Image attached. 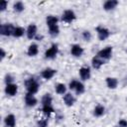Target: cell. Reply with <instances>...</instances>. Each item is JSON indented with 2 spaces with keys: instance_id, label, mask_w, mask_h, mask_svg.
Segmentation results:
<instances>
[{
  "instance_id": "8",
  "label": "cell",
  "mask_w": 127,
  "mask_h": 127,
  "mask_svg": "<svg viewBox=\"0 0 127 127\" xmlns=\"http://www.w3.org/2000/svg\"><path fill=\"white\" fill-rule=\"evenodd\" d=\"M37 35H38V27L36 24L31 23L26 29V37L28 38V40H35Z\"/></svg>"
},
{
  "instance_id": "27",
  "label": "cell",
  "mask_w": 127,
  "mask_h": 127,
  "mask_svg": "<svg viewBox=\"0 0 127 127\" xmlns=\"http://www.w3.org/2000/svg\"><path fill=\"white\" fill-rule=\"evenodd\" d=\"M73 91L75 92L76 95H81V94H83L84 91H85V86H84V84H83L81 81H78V83H77V85H76V87H75V89H74Z\"/></svg>"
},
{
  "instance_id": "26",
  "label": "cell",
  "mask_w": 127,
  "mask_h": 127,
  "mask_svg": "<svg viewBox=\"0 0 127 127\" xmlns=\"http://www.w3.org/2000/svg\"><path fill=\"white\" fill-rule=\"evenodd\" d=\"M42 112L45 116L50 117L55 112V109H54L53 105H44V106H42Z\"/></svg>"
},
{
  "instance_id": "10",
  "label": "cell",
  "mask_w": 127,
  "mask_h": 127,
  "mask_svg": "<svg viewBox=\"0 0 127 127\" xmlns=\"http://www.w3.org/2000/svg\"><path fill=\"white\" fill-rule=\"evenodd\" d=\"M24 102L27 107H35L38 104V99L36 98V96L34 94L27 92L24 96Z\"/></svg>"
},
{
  "instance_id": "18",
  "label": "cell",
  "mask_w": 127,
  "mask_h": 127,
  "mask_svg": "<svg viewBox=\"0 0 127 127\" xmlns=\"http://www.w3.org/2000/svg\"><path fill=\"white\" fill-rule=\"evenodd\" d=\"M39 54V46L36 43H32L31 45H29L28 49H27V55L29 57H36Z\"/></svg>"
},
{
  "instance_id": "32",
  "label": "cell",
  "mask_w": 127,
  "mask_h": 127,
  "mask_svg": "<svg viewBox=\"0 0 127 127\" xmlns=\"http://www.w3.org/2000/svg\"><path fill=\"white\" fill-rule=\"evenodd\" d=\"M7 8H8V1H6V0L2 1L1 4H0V11L1 12H4Z\"/></svg>"
},
{
  "instance_id": "22",
  "label": "cell",
  "mask_w": 127,
  "mask_h": 127,
  "mask_svg": "<svg viewBox=\"0 0 127 127\" xmlns=\"http://www.w3.org/2000/svg\"><path fill=\"white\" fill-rule=\"evenodd\" d=\"M53 103V96L51 93H45L41 98V104L44 105H52Z\"/></svg>"
},
{
  "instance_id": "5",
  "label": "cell",
  "mask_w": 127,
  "mask_h": 127,
  "mask_svg": "<svg viewBox=\"0 0 127 127\" xmlns=\"http://www.w3.org/2000/svg\"><path fill=\"white\" fill-rule=\"evenodd\" d=\"M15 26L11 23H5L0 26V35L4 37H10L13 36Z\"/></svg>"
},
{
  "instance_id": "2",
  "label": "cell",
  "mask_w": 127,
  "mask_h": 127,
  "mask_svg": "<svg viewBox=\"0 0 127 127\" xmlns=\"http://www.w3.org/2000/svg\"><path fill=\"white\" fill-rule=\"evenodd\" d=\"M59 54V45L56 43H53L50 48H48L44 54V57L46 60H55Z\"/></svg>"
},
{
  "instance_id": "30",
  "label": "cell",
  "mask_w": 127,
  "mask_h": 127,
  "mask_svg": "<svg viewBox=\"0 0 127 127\" xmlns=\"http://www.w3.org/2000/svg\"><path fill=\"white\" fill-rule=\"evenodd\" d=\"M49 121L47 118H42L37 121V127H48Z\"/></svg>"
},
{
  "instance_id": "7",
  "label": "cell",
  "mask_w": 127,
  "mask_h": 127,
  "mask_svg": "<svg viewBox=\"0 0 127 127\" xmlns=\"http://www.w3.org/2000/svg\"><path fill=\"white\" fill-rule=\"evenodd\" d=\"M78 74H79V77L82 81H86V80H89L90 77H91V70H90V67L87 66V65H83L81 66L79 69H78Z\"/></svg>"
},
{
  "instance_id": "13",
  "label": "cell",
  "mask_w": 127,
  "mask_h": 127,
  "mask_svg": "<svg viewBox=\"0 0 127 127\" xmlns=\"http://www.w3.org/2000/svg\"><path fill=\"white\" fill-rule=\"evenodd\" d=\"M63 100H64V105L67 106V107H71L75 103V97L71 92H66L63 96Z\"/></svg>"
},
{
  "instance_id": "1",
  "label": "cell",
  "mask_w": 127,
  "mask_h": 127,
  "mask_svg": "<svg viewBox=\"0 0 127 127\" xmlns=\"http://www.w3.org/2000/svg\"><path fill=\"white\" fill-rule=\"evenodd\" d=\"M24 85H25V88H26L27 92L31 93V94H34V95L39 91V88H40V83H39L38 79H36L34 76L28 77L27 79H25Z\"/></svg>"
},
{
  "instance_id": "25",
  "label": "cell",
  "mask_w": 127,
  "mask_h": 127,
  "mask_svg": "<svg viewBox=\"0 0 127 127\" xmlns=\"http://www.w3.org/2000/svg\"><path fill=\"white\" fill-rule=\"evenodd\" d=\"M13 10L16 13H22L25 10V4L22 1H16L13 3Z\"/></svg>"
},
{
  "instance_id": "24",
  "label": "cell",
  "mask_w": 127,
  "mask_h": 127,
  "mask_svg": "<svg viewBox=\"0 0 127 127\" xmlns=\"http://www.w3.org/2000/svg\"><path fill=\"white\" fill-rule=\"evenodd\" d=\"M24 35H26V29L23 28V27H21V26H15L13 37L14 38H21Z\"/></svg>"
},
{
  "instance_id": "20",
  "label": "cell",
  "mask_w": 127,
  "mask_h": 127,
  "mask_svg": "<svg viewBox=\"0 0 127 127\" xmlns=\"http://www.w3.org/2000/svg\"><path fill=\"white\" fill-rule=\"evenodd\" d=\"M105 107L102 104H97L93 108V116L95 117H101L105 114Z\"/></svg>"
},
{
  "instance_id": "31",
  "label": "cell",
  "mask_w": 127,
  "mask_h": 127,
  "mask_svg": "<svg viewBox=\"0 0 127 127\" xmlns=\"http://www.w3.org/2000/svg\"><path fill=\"white\" fill-rule=\"evenodd\" d=\"M78 81H79L78 79H71V80L68 82V86H67V87H68L70 90H72V91H73V90L75 89V87H76V85H77Z\"/></svg>"
},
{
  "instance_id": "11",
  "label": "cell",
  "mask_w": 127,
  "mask_h": 127,
  "mask_svg": "<svg viewBox=\"0 0 127 127\" xmlns=\"http://www.w3.org/2000/svg\"><path fill=\"white\" fill-rule=\"evenodd\" d=\"M84 53L83 48L78 44H72L70 46V55L73 58H80Z\"/></svg>"
},
{
  "instance_id": "12",
  "label": "cell",
  "mask_w": 127,
  "mask_h": 127,
  "mask_svg": "<svg viewBox=\"0 0 127 127\" xmlns=\"http://www.w3.org/2000/svg\"><path fill=\"white\" fill-rule=\"evenodd\" d=\"M4 92L8 96H15L18 93V85L14 82L10 84H6L4 88Z\"/></svg>"
},
{
  "instance_id": "6",
  "label": "cell",
  "mask_w": 127,
  "mask_h": 127,
  "mask_svg": "<svg viewBox=\"0 0 127 127\" xmlns=\"http://www.w3.org/2000/svg\"><path fill=\"white\" fill-rule=\"evenodd\" d=\"M96 55L99 58H101L102 60H104L106 62V61H108V60L111 59V57L113 55V48L111 46H107V47L101 49L100 51H98Z\"/></svg>"
},
{
  "instance_id": "33",
  "label": "cell",
  "mask_w": 127,
  "mask_h": 127,
  "mask_svg": "<svg viewBox=\"0 0 127 127\" xmlns=\"http://www.w3.org/2000/svg\"><path fill=\"white\" fill-rule=\"evenodd\" d=\"M118 127H127V120L126 119H120L118 121Z\"/></svg>"
},
{
  "instance_id": "16",
  "label": "cell",
  "mask_w": 127,
  "mask_h": 127,
  "mask_svg": "<svg viewBox=\"0 0 127 127\" xmlns=\"http://www.w3.org/2000/svg\"><path fill=\"white\" fill-rule=\"evenodd\" d=\"M105 83H106V86L109 88V89H116L118 84H119V81L116 77H113V76H107L105 78Z\"/></svg>"
},
{
  "instance_id": "19",
  "label": "cell",
  "mask_w": 127,
  "mask_h": 127,
  "mask_svg": "<svg viewBox=\"0 0 127 127\" xmlns=\"http://www.w3.org/2000/svg\"><path fill=\"white\" fill-rule=\"evenodd\" d=\"M55 91L57 94L59 95H64L66 92H67V86L64 84V83H62V82H59L55 85Z\"/></svg>"
},
{
  "instance_id": "17",
  "label": "cell",
  "mask_w": 127,
  "mask_h": 127,
  "mask_svg": "<svg viewBox=\"0 0 127 127\" xmlns=\"http://www.w3.org/2000/svg\"><path fill=\"white\" fill-rule=\"evenodd\" d=\"M4 125L6 127H16V117L14 114L10 113L4 117Z\"/></svg>"
},
{
  "instance_id": "29",
  "label": "cell",
  "mask_w": 127,
  "mask_h": 127,
  "mask_svg": "<svg viewBox=\"0 0 127 127\" xmlns=\"http://www.w3.org/2000/svg\"><path fill=\"white\" fill-rule=\"evenodd\" d=\"M4 82H5V85L13 83L14 82V76L11 73H6L5 76H4Z\"/></svg>"
},
{
  "instance_id": "23",
  "label": "cell",
  "mask_w": 127,
  "mask_h": 127,
  "mask_svg": "<svg viewBox=\"0 0 127 127\" xmlns=\"http://www.w3.org/2000/svg\"><path fill=\"white\" fill-rule=\"evenodd\" d=\"M60 26L59 25H55V26H52V27H49L48 28V33L49 35L52 37V38H56L60 35Z\"/></svg>"
},
{
  "instance_id": "28",
  "label": "cell",
  "mask_w": 127,
  "mask_h": 127,
  "mask_svg": "<svg viewBox=\"0 0 127 127\" xmlns=\"http://www.w3.org/2000/svg\"><path fill=\"white\" fill-rule=\"evenodd\" d=\"M81 38H82V40L84 42H90L91 39H92V35L88 30H84L81 33Z\"/></svg>"
},
{
  "instance_id": "4",
  "label": "cell",
  "mask_w": 127,
  "mask_h": 127,
  "mask_svg": "<svg viewBox=\"0 0 127 127\" xmlns=\"http://www.w3.org/2000/svg\"><path fill=\"white\" fill-rule=\"evenodd\" d=\"M95 32H96V35H97V39H98L99 41H105V40L108 39L109 36H110V31H109V29H107L106 27L101 26V25H98V26L95 28Z\"/></svg>"
},
{
  "instance_id": "15",
  "label": "cell",
  "mask_w": 127,
  "mask_h": 127,
  "mask_svg": "<svg viewBox=\"0 0 127 127\" xmlns=\"http://www.w3.org/2000/svg\"><path fill=\"white\" fill-rule=\"evenodd\" d=\"M118 4H119V2L117 0H106L103 3L102 8L105 11H112L118 6Z\"/></svg>"
},
{
  "instance_id": "3",
  "label": "cell",
  "mask_w": 127,
  "mask_h": 127,
  "mask_svg": "<svg viewBox=\"0 0 127 127\" xmlns=\"http://www.w3.org/2000/svg\"><path fill=\"white\" fill-rule=\"evenodd\" d=\"M75 19H76V14L71 9L64 10L63 12V14H62V17H61V21L64 22V23H65V24H70Z\"/></svg>"
},
{
  "instance_id": "14",
  "label": "cell",
  "mask_w": 127,
  "mask_h": 127,
  "mask_svg": "<svg viewBox=\"0 0 127 127\" xmlns=\"http://www.w3.org/2000/svg\"><path fill=\"white\" fill-rule=\"evenodd\" d=\"M105 64V61L102 60L101 58H99L97 55L93 56L91 59V66L94 69H100V67Z\"/></svg>"
},
{
  "instance_id": "35",
  "label": "cell",
  "mask_w": 127,
  "mask_h": 127,
  "mask_svg": "<svg viewBox=\"0 0 127 127\" xmlns=\"http://www.w3.org/2000/svg\"><path fill=\"white\" fill-rule=\"evenodd\" d=\"M43 39H44V36H43V35H39V34H38V35L36 36V38H35L36 41H42Z\"/></svg>"
},
{
  "instance_id": "21",
  "label": "cell",
  "mask_w": 127,
  "mask_h": 127,
  "mask_svg": "<svg viewBox=\"0 0 127 127\" xmlns=\"http://www.w3.org/2000/svg\"><path fill=\"white\" fill-rule=\"evenodd\" d=\"M59 23V18L55 15H48L46 17V24L49 27H52V26H55V25H58Z\"/></svg>"
},
{
  "instance_id": "34",
  "label": "cell",
  "mask_w": 127,
  "mask_h": 127,
  "mask_svg": "<svg viewBox=\"0 0 127 127\" xmlns=\"http://www.w3.org/2000/svg\"><path fill=\"white\" fill-rule=\"evenodd\" d=\"M6 56H7V53L5 52V50H4L3 48H1V49H0V57H1V61H3V60L5 59Z\"/></svg>"
},
{
  "instance_id": "9",
  "label": "cell",
  "mask_w": 127,
  "mask_h": 127,
  "mask_svg": "<svg viewBox=\"0 0 127 127\" xmlns=\"http://www.w3.org/2000/svg\"><path fill=\"white\" fill-rule=\"evenodd\" d=\"M56 74H57V69L52 68V67H46V68L42 69V71H41V77L45 80L52 79Z\"/></svg>"
}]
</instances>
